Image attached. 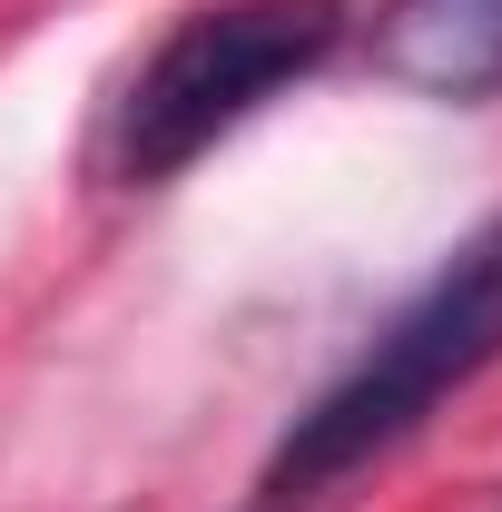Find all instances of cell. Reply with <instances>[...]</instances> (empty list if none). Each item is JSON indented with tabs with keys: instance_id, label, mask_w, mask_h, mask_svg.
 Wrapping results in <instances>:
<instances>
[{
	"instance_id": "obj_3",
	"label": "cell",
	"mask_w": 502,
	"mask_h": 512,
	"mask_svg": "<svg viewBox=\"0 0 502 512\" xmlns=\"http://www.w3.org/2000/svg\"><path fill=\"white\" fill-rule=\"evenodd\" d=\"M375 69L424 99H483L502 89V0H384Z\"/></svg>"
},
{
	"instance_id": "obj_2",
	"label": "cell",
	"mask_w": 502,
	"mask_h": 512,
	"mask_svg": "<svg viewBox=\"0 0 502 512\" xmlns=\"http://www.w3.org/2000/svg\"><path fill=\"white\" fill-rule=\"evenodd\" d=\"M345 40V0H227V10H188L148 69L128 79L119 119H109V168L128 188L178 178L197 148H217L256 99H276L286 79L325 69Z\"/></svg>"
},
{
	"instance_id": "obj_1",
	"label": "cell",
	"mask_w": 502,
	"mask_h": 512,
	"mask_svg": "<svg viewBox=\"0 0 502 512\" xmlns=\"http://www.w3.org/2000/svg\"><path fill=\"white\" fill-rule=\"evenodd\" d=\"M493 355H502V217L483 237H463L453 266H434V286L414 306H394L375 345L286 424V444L266 453V483H256L266 512H296L325 483H345L355 463L394 453L443 394H463Z\"/></svg>"
}]
</instances>
